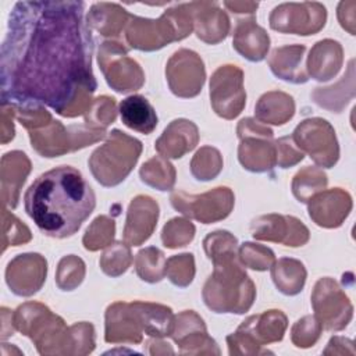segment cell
Here are the masks:
<instances>
[{
  "label": "cell",
  "instance_id": "obj_1",
  "mask_svg": "<svg viewBox=\"0 0 356 356\" xmlns=\"http://www.w3.org/2000/svg\"><path fill=\"white\" fill-rule=\"evenodd\" d=\"M83 1H18L1 44V103L47 104L75 117V99L96 89Z\"/></svg>",
  "mask_w": 356,
  "mask_h": 356
},
{
  "label": "cell",
  "instance_id": "obj_2",
  "mask_svg": "<svg viewBox=\"0 0 356 356\" xmlns=\"http://www.w3.org/2000/svg\"><path fill=\"white\" fill-rule=\"evenodd\" d=\"M24 204L42 234L61 239L74 235L92 214L96 196L79 170L60 165L33 181Z\"/></svg>",
  "mask_w": 356,
  "mask_h": 356
},
{
  "label": "cell",
  "instance_id": "obj_3",
  "mask_svg": "<svg viewBox=\"0 0 356 356\" xmlns=\"http://www.w3.org/2000/svg\"><path fill=\"white\" fill-rule=\"evenodd\" d=\"M214 266V274L209 277L203 289L204 303L216 313H245L256 295L253 282L234 259Z\"/></svg>",
  "mask_w": 356,
  "mask_h": 356
},
{
  "label": "cell",
  "instance_id": "obj_4",
  "mask_svg": "<svg viewBox=\"0 0 356 356\" xmlns=\"http://www.w3.org/2000/svg\"><path fill=\"white\" fill-rule=\"evenodd\" d=\"M192 14L188 3L167 10L159 19L131 17L127 39L131 47L139 50H157L164 44L188 36L192 31Z\"/></svg>",
  "mask_w": 356,
  "mask_h": 356
},
{
  "label": "cell",
  "instance_id": "obj_5",
  "mask_svg": "<svg viewBox=\"0 0 356 356\" xmlns=\"http://www.w3.org/2000/svg\"><path fill=\"white\" fill-rule=\"evenodd\" d=\"M140 152L142 143L138 139L114 129L108 140L93 152L89 160L90 171L102 185H118L131 172Z\"/></svg>",
  "mask_w": 356,
  "mask_h": 356
},
{
  "label": "cell",
  "instance_id": "obj_6",
  "mask_svg": "<svg viewBox=\"0 0 356 356\" xmlns=\"http://www.w3.org/2000/svg\"><path fill=\"white\" fill-rule=\"evenodd\" d=\"M239 161L243 168L253 172H263L271 170L275 160V146L270 142L273 131L266 128L252 118H245L238 125Z\"/></svg>",
  "mask_w": 356,
  "mask_h": 356
},
{
  "label": "cell",
  "instance_id": "obj_7",
  "mask_svg": "<svg viewBox=\"0 0 356 356\" xmlns=\"http://www.w3.org/2000/svg\"><path fill=\"white\" fill-rule=\"evenodd\" d=\"M174 209L204 224L225 218L234 206V195L228 188H216L203 195L192 196L184 192L171 195Z\"/></svg>",
  "mask_w": 356,
  "mask_h": 356
},
{
  "label": "cell",
  "instance_id": "obj_8",
  "mask_svg": "<svg viewBox=\"0 0 356 356\" xmlns=\"http://www.w3.org/2000/svg\"><path fill=\"white\" fill-rule=\"evenodd\" d=\"M243 74L235 65H221L211 76L210 97L214 111L224 118L236 117L246 102Z\"/></svg>",
  "mask_w": 356,
  "mask_h": 356
},
{
  "label": "cell",
  "instance_id": "obj_9",
  "mask_svg": "<svg viewBox=\"0 0 356 356\" xmlns=\"http://www.w3.org/2000/svg\"><path fill=\"white\" fill-rule=\"evenodd\" d=\"M325 8L320 3H284L270 15V26L280 32L313 35L325 24Z\"/></svg>",
  "mask_w": 356,
  "mask_h": 356
},
{
  "label": "cell",
  "instance_id": "obj_10",
  "mask_svg": "<svg viewBox=\"0 0 356 356\" xmlns=\"http://www.w3.org/2000/svg\"><path fill=\"white\" fill-rule=\"evenodd\" d=\"M165 74L171 92L179 97L196 96L202 90L206 76L202 58L195 51L186 49L174 53Z\"/></svg>",
  "mask_w": 356,
  "mask_h": 356
},
{
  "label": "cell",
  "instance_id": "obj_11",
  "mask_svg": "<svg viewBox=\"0 0 356 356\" xmlns=\"http://www.w3.org/2000/svg\"><path fill=\"white\" fill-rule=\"evenodd\" d=\"M46 260L38 253L18 254L6 268V282L18 296L36 293L46 280Z\"/></svg>",
  "mask_w": 356,
  "mask_h": 356
},
{
  "label": "cell",
  "instance_id": "obj_12",
  "mask_svg": "<svg viewBox=\"0 0 356 356\" xmlns=\"http://www.w3.org/2000/svg\"><path fill=\"white\" fill-rule=\"evenodd\" d=\"M159 217V206L149 196H136L132 199L127 224L124 229V239L129 245H140L153 232Z\"/></svg>",
  "mask_w": 356,
  "mask_h": 356
},
{
  "label": "cell",
  "instance_id": "obj_13",
  "mask_svg": "<svg viewBox=\"0 0 356 356\" xmlns=\"http://www.w3.org/2000/svg\"><path fill=\"white\" fill-rule=\"evenodd\" d=\"M195 24V31L199 39L207 43H217L222 40L229 31V19L216 3L195 1L189 3Z\"/></svg>",
  "mask_w": 356,
  "mask_h": 356
},
{
  "label": "cell",
  "instance_id": "obj_14",
  "mask_svg": "<svg viewBox=\"0 0 356 356\" xmlns=\"http://www.w3.org/2000/svg\"><path fill=\"white\" fill-rule=\"evenodd\" d=\"M31 171V163L25 153L14 150L1 159V195L3 204L14 209L18 203L19 189Z\"/></svg>",
  "mask_w": 356,
  "mask_h": 356
},
{
  "label": "cell",
  "instance_id": "obj_15",
  "mask_svg": "<svg viewBox=\"0 0 356 356\" xmlns=\"http://www.w3.org/2000/svg\"><path fill=\"white\" fill-rule=\"evenodd\" d=\"M197 143V128L192 121L174 120L156 142V149L164 157L179 159Z\"/></svg>",
  "mask_w": 356,
  "mask_h": 356
},
{
  "label": "cell",
  "instance_id": "obj_16",
  "mask_svg": "<svg viewBox=\"0 0 356 356\" xmlns=\"http://www.w3.org/2000/svg\"><path fill=\"white\" fill-rule=\"evenodd\" d=\"M268 44V35L254 22L253 17L236 24L234 31V47L242 57L250 61H260L266 57Z\"/></svg>",
  "mask_w": 356,
  "mask_h": 356
},
{
  "label": "cell",
  "instance_id": "obj_17",
  "mask_svg": "<svg viewBox=\"0 0 356 356\" xmlns=\"http://www.w3.org/2000/svg\"><path fill=\"white\" fill-rule=\"evenodd\" d=\"M120 115L124 125L145 135L152 134L157 125V115L153 106L140 95L121 100Z\"/></svg>",
  "mask_w": 356,
  "mask_h": 356
},
{
  "label": "cell",
  "instance_id": "obj_18",
  "mask_svg": "<svg viewBox=\"0 0 356 356\" xmlns=\"http://www.w3.org/2000/svg\"><path fill=\"white\" fill-rule=\"evenodd\" d=\"M305 50L306 47L300 44L275 49L268 60L274 75L288 82L305 83L309 78L299 67Z\"/></svg>",
  "mask_w": 356,
  "mask_h": 356
},
{
  "label": "cell",
  "instance_id": "obj_19",
  "mask_svg": "<svg viewBox=\"0 0 356 356\" xmlns=\"http://www.w3.org/2000/svg\"><path fill=\"white\" fill-rule=\"evenodd\" d=\"M293 113V99L282 92L264 93L256 106V117L263 122L274 125H282L292 118Z\"/></svg>",
  "mask_w": 356,
  "mask_h": 356
},
{
  "label": "cell",
  "instance_id": "obj_20",
  "mask_svg": "<svg viewBox=\"0 0 356 356\" xmlns=\"http://www.w3.org/2000/svg\"><path fill=\"white\" fill-rule=\"evenodd\" d=\"M271 277L277 288L285 295H296L302 291L306 280L303 264L293 259L278 260L271 270Z\"/></svg>",
  "mask_w": 356,
  "mask_h": 356
},
{
  "label": "cell",
  "instance_id": "obj_21",
  "mask_svg": "<svg viewBox=\"0 0 356 356\" xmlns=\"http://www.w3.org/2000/svg\"><path fill=\"white\" fill-rule=\"evenodd\" d=\"M295 217L288 216H263L253 221L252 224V235L257 239H267L274 242H282L288 245L286 229L292 225Z\"/></svg>",
  "mask_w": 356,
  "mask_h": 356
},
{
  "label": "cell",
  "instance_id": "obj_22",
  "mask_svg": "<svg viewBox=\"0 0 356 356\" xmlns=\"http://www.w3.org/2000/svg\"><path fill=\"white\" fill-rule=\"evenodd\" d=\"M136 273L140 280L159 282L165 274L164 254L156 248H146L136 254Z\"/></svg>",
  "mask_w": 356,
  "mask_h": 356
},
{
  "label": "cell",
  "instance_id": "obj_23",
  "mask_svg": "<svg viewBox=\"0 0 356 356\" xmlns=\"http://www.w3.org/2000/svg\"><path fill=\"white\" fill-rule=\"evenodd\" d=\"M327 185V177L324 172L307 167L302 171H299L295 175V179L292 182V191L293 195L299 199V202H309L312 199V195L318 192Z\"/></svg>",
  "mask_w": 356,
  "mask_h": 356
},
{
  "label": "cell",
  "instance_id": "obj_24",
  "mask_svg": "<svg viewBox=\"0 0 356 356\" xmlns=\"http://www.w3.org/2000/svg\"><path fill=\"white\" fill-rule=\"evenodd\" d=\"M222 161L217 149L214 147H202L192 160V174L202 181L213 179L221 170Z\"/></svg>",
  "mask_w": 356,
  "mask_h": 356
},
{
  "label": "cell",
  "instance_id": "obj_25",
  "mask_svg": "<svg viewBox=\"0 0 356 356\" xmlns=\"http://www.w3.org/2000/svg\"><path fill=\"white\" fill-rule=\"evenodd\" d=\"M114 221L102 216L97 217L93 224L88 228L83 236V245L88 250H97L103 246H107L114 236Z\"/></svg>",
  "mask_w": 356,
  "mask_h": 356
},
{
  "label": "cell",
  "instance_id": "obj_26",
  "mask_svg": "<svg viewBox=\"0 0 356 356\" xmlns=\"http://www.w3.org/2000/svg\"><path fill=\"white\" fill-rule=\"evenodd\" d=\"M85 274V264L74 254L61 259L57 270V285L63 291H71L82 282Z\"/></svg>",
  "mask_w": 356,
  "mask_h": 356
},
{
  "label": "cell",
  "instance_id": "obj_27",
  "mask_svg": "<svg viewBox=\"0 0 356 356\" xmlns=\"http://www.w3.org/2000/svg\"><path fill=\"white\" fill-rule=\"evenodd\" d=\"M156 175L160 177V191H168L172 188L175 181V171L168 161L160 157H154L142 165L140 178L143 182L149 185Z\"/></svg>",
  "mask_w": 356,
  "mask_h": 356
},
{
  "label": "cell",
  "instance_id": "obj_28",
  "mask_svg": "<svg viewBox=\"0 0 356 356\" xmlns=\"http://www.w3.org/2000/svg\"><path fill=\"white\" fill-rule=\"evenodd\" d=\"M193 256L191 253L178 254L165 261V274L170 281L178 286H186L192 282L195 274Z\"/></svg>",
  "mask_w": 356,
  "mask_h": 356
},
{
  "label": "cell",
  "instance_id": "obj_29",
  "mask_svg": "<svg viewBox=\"0 0 356 356\" xmlns=\"http://www.w3.org/2000/svg\"><path fill=\"white\" fill-rule=\"evenodd\" d=\"M193 235L195 227L192 222L184 218H172L168 224L164 225L161 239L167 248H179L191 242Z\"/></svg>",
  "mask_w": 356,
  "mask_h": 356
},
{
  "label": "cell",
  "instance_id": "obj_30",
  "mask_svg": "<svg viewBox=\"0 0 356 356\" xmlns=\"http://www.w3.org/2000/svg\"><path fill=\"white\" fill-rule=\"evenodd\" d=\"M31 239V231L17 217H14L7 206L3 207V252L7 246H18Z\"/></svg>",
  "mask_w": 356,
  "mask_h": 356
},
{
  "label": "cell",
  "instance_id": "obj_31",
  "mask_svg": "<svg viewBox=\"0 0 356 356\" xmlns=\"http://www.w3.org/2000/svg\"><path fill=\"white\" fill-rule=\"evenodd\" d=\"M129 263H131L129 249L124 246V243L121 242L114 243V246H111L107 252H104L100 260L102 270L111 277H117L122 274L128 268Z\"/></svg>",
  "mask_w": 356,
  "mask_h": 356
},
{
  "label": "cell",
  "instance_id": "obj_32",
  "mask_svg": "<svg viewBox=\"0 0 356 356\" xmlns=\"http://www.w3.org/2000/svg\"><path fill=\"white\" fill-rule=\"evenodd\" d=\"M239 256L242 263L249 266L253 270H267L270 264L274 261V253L263 246L253 245V243H243L239 250Z\"/></svg>",
  "mask_w": 356,
  "mask_h": 356
},
{
  "label": "cell",
  "instance_id": "obj_33",
  "mask_svg": "<svg viewBox=\"0 0 356 356\" xmlns=\"http://www.w3.org/2000/svg\"><path fill=\"white\" fill-rule=\"evenodd\" d=\"M318 332H320V325L316 321L314 317H305L302 320H299L293 330H292V339L296 343V346H302V348H307L312 346L316 339L318 338Z\"/></svg>",
  "mask_w": 356,
  "mask_h": 356
},
{
  "label": "cell",
  "instance_id": "obj_34",
  "mask_svg": "<svg viewBox=\"0 0 356 356\" xmlns=\"http://www.w3.org/2000/svg\"><path fill=\"white\" fill-rule=\"evenodd\" d=\"M289 140L291 139L286 136V138H281L275 142V149H277L275 160L282 168L291 167L303 159V153L295 150L293 146L289 143Z\"/></svg>",
  "mask_w": 356,
  "mask_h": 356
},
{
  "label": "cell",
  "instance_id": "obj_35",
  "mask_svg": "<svg viewBox=\"0 0 356 356\" xmlns=\"http://www.w3.org/2000/svg\"><path fill=\"white\" fill-rule=\"evenodd\" d=\"M14 107L8 104H3V113H1V142L7 143L14 138V124H13V115H14Z\"/></svg>",
  "mask_w": 356,
  "mask_h": 356
},
{
  "label": "cell",
  "instance_id": "obj_36",
  "mask_svg": "<svg viewBox=\"0 0 356 356\" xmlns=\"http://www.w3.org/2000/svg\"><path fill=\"white\" fill-rule=\"evenodd\" d=\"M224 4L225 7L231 8L232 13L235 11V13H250V14H253L259 6L257 3H231V1H225Z\"/></svg>",
  "mask_w": 356,
  "mask_h": 356
}]
</instances>
